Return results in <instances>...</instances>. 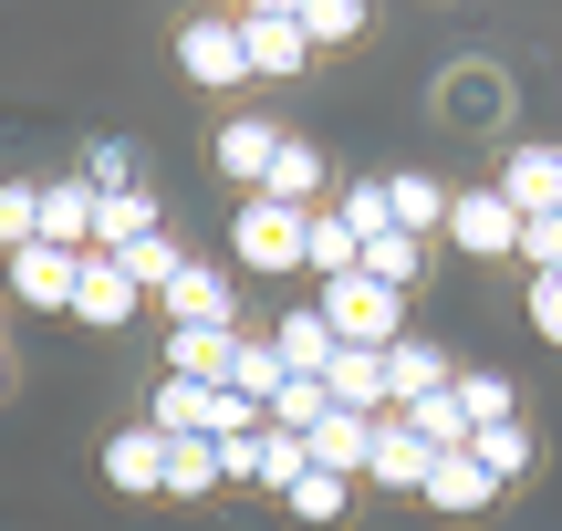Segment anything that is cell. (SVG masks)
<instances>
[{
	"label": "cell",
	"mask_w": 562,
	"mask_h": 531,
	"mask_svg": "<svg viewBox=\"0 0 562 531\" xmlns=\"http://www.w3.org/2000/svg\"><path fill=\"white\" fill-rule=\"evenodd\" d=\"M323 324H334V344H364V354H385L406 334V292H385V282H364V271H344V282H323Z\"/></svg>",
	"instance_id": "1"
},
{
	"label": "cell",
	"mask_w": 562,
	"mask_h": 531,
	"mask_svg": "<svg viewBox=\"0 0 562 531\" xmlns=\"http://www.w3.org/2000/svg\"><path fill=\"white\" fill-rule=\"evenodd\" d=\"M448 250L459 261H521V208L501 188H459L448 199Z\"/></svg>",
	"instance_id": "2"
},
{
	"label": "cell",
	"mask_w": 562,
	"mask_h": 531,
	"mask_svg": "<svg viewBox=\"0 0 562 531\" xmlns=\"http://www.w3.org/2000/svg\"><path fill=\"white\" fill-rule=\"evenodd\" d=\"M302 219H313V208H281V199H250L240 219H229V250H240L250 271H302Z\"/></svg>",
	"instance_id": "3"
},
{
	"label": "cell",
	"mask_w": 562,
	"mask_h": 531,
	"mask_svg": "<svg viewBox=\"0 0 562 531\" xmlns=\"http://www.w3.org/2000/svg\"><path fill=\"white\" fill-rule=\"evenodd\" d=\"M240 53H250V83H292L302 63H313V42H302L292 0H261V11H240Z\"/></svg>",
	"instance_id": "4"
},
{
	"label": "cell",
	"mask_w": 562,
	"mask_h": 531,
	"mask_svg": "<svg viewBox=\"0 0 562 531\" xmlns=\"http://www.w3.org/2000/svg\"><path fill=\"white\" fill-rule=\"evenodd\" d=\"M490 188H501V199L521 208V219H552V208H562V146L521 136V146L501 157V178H490Z\"/></svg>",
	"instance_id": "5"
},
{
	"label": "cell",
	"mask_w": 562,
	"mask_h": 531,
	"mask_svg": "<svg viewBox=\"0 0 562 531\" xmlns=\"http://www.w3.org/2000/svg\"><path fill=\"white\" fill-rule=\"evenodd\" d=\"M178 63H188V83H209V94H240V83H250L240 21H188V32H178Z\"/></svg>",
	"instance_id": "6"
},
{
	"label": "cell",
	"mask_w": 562,
	"mask_h": 531,
	"mask_svg": "<svg viewBox=\"0 0 562 531\" xmlns=\"http://www.w3.org/2000/svg\"><path fill=\"white\" fill-rule=\"evenodd\" d=\"M167 324H178V334H240V303H229V271L188 261L178 282H167Z\"/></svg>",
	"instance_id": "7"
},
{
	"label": "cell",
	"mask_w": 562,
	"mask_h": 531,
	"mask_svg": "<svg viewBox=\"0 0 562 531\" xmlns=\"http://www.w3.org/2000/svg\"><path fill=\"white\" fill-rule=\"evenodd\" d=\"M271 354H281V386H323L344 344H334V324L302 303V313H281V324H271Z\"/></svg>",
	"instance_id": "8"
},
{
	"label": "cell",
	"mask_w": 562,
	"mask_h": 531,
	"mask_svg": "<svg viewBox=\"0 0 562 531\" xmlns=\"http://www.w3.org/2000/svg\"><path fill=\"white\" fill-rule=\"evenodd\" d=\"M74 282H83V261L74 250H11V303L21 313H74Z\"/></svg>",
	"instance_id": "9"
},
{
	"label": "cell",
	"mask_w": 562,
	"mask_h": 531,
	"mask_svg": "<svg viewBox=\"0 0 562 531\" xmlns=\"http://www.w3.org/2000/svg\"><path fill=\"white\" fill-rule=\"evenodd\" d=\"M104 479H115L125 500H167V438L146 428V417L115 428V438H104Z\"/></svg>",
	"instance_id": "10"
},
{
	"label": "cell",
	"mask_w": 562,
	"mask_h": 531,
	"mask_svg": "<svg viewBox=\"0 0 562 531\" xmlns=\"http://www.w3.org/2000/svg\"><path fill=\"white\" fill-rule=\"evenodd\" d=\"M459 386V365H448L438 344H417V334H396V344H385V396H396V407H427V396H448ZM385 407V417H396Z\"/></svg>",
	"instance_id": "11"
},
{
	"label": "cell",
	"mask_w": 562,
	"mask_h": 531,
	"mask_svg": "<svg viewBox=\"0 0 562 531\" xmlns=\"http://www.w3.org/2000/svg\"><path fill=\"white\" fill-rule=\"evenodd\" d=\"M427 470H438V449H427L406 417H375V459H364V479H375V490H406V500H417V490H427Z\"/></svg>",
	"instance_id": "12"
},
{
	"label": "cell",
	"mask_w": 562,
	"mask_h": 531,
	"mask_svg": "<svg viewBox=\"0 0 562 531\" xmlns=\"http://www.w3.org/2000/svg\"><path fill=\"white\" fill-rule=\"evenodd\" d=\"M136 303H146V292L125 282V271L104 261V250H83V282H74V324H94V334H115V324H136Z\"/></svg>",
	"instance_id": "13"
},
{
	"label": "cell",
	"mask_w": 562,
	"mask_h": 531,
	"mask_svg": "<svg viewBox=\"0 0 562 531\" xmlns=\"http://www.w3.org/2000/svg\"><path fill=\"white\" fill-rule=\"evenodd\" d=\"M417 500H438L448 521H480L490 500H501V479H490V470H480V459H469V449H448L438 470H427V490H417Z\"/></svg>",
	"instance_id": "14"
},
{
	"label": "cell",
	"mask_w": 562,
	"mask_h": 531,
	"mask_svg": "<svg viewBox=\"0 0 562 531\" xmlns=\"http://www.w3.org/2000/svg\"><path fill=\"white\" fill-rule=\"evenodd\" d=\"M302 449H313L323 479H364V459H375V417H344V407H334L313 438H302Z\"/></svg>",
	"instance_id": "15"
},
{
	"label": "cell",
	"mask_w": 562,
	"mask_h": 531,
	"mask_svg": "<svg viewBox=\"0 0 562 531\" xmlns=\"http://www.w3.org/2000/svg\"><path fill=\"white\" fill-rule=\"evenodd\" d=\"M323 396H334L344 417H385V407H396V396H385V354L344 344V354H334V375H323Z\"/></svg>",
	"instance_id": "16"
},
{
	"label": "cell",
	"mask_w": 562,
	"mask_h": 531,
	"mask_svg": "<svg viewBox=\"0 0 562 531\" xmlns=\"http://www.w3.org/2000/svg\"><path fill=\"white\" fill-rule=\"evenodd\" d=\"M42 250H94V188L83 178H63V188H42Z\"/></svg>",
	"instance_id": "17"
},
{
	"label": "cell",
	"mask_w": 562,
	"mask_h": 531,
	"mask_svg": "<svg viewBox=\"0 0 562 531\" xmlns=\"http://www.w3.org/2000/svg\"><path fill=\"white\" fill-rule=\"evenodd\" d=\"M448 199H459V188H438L427 167H396V178H385V208H396V229H406V240L448 229Z\"/></svg>",
	"instance_id": "18"
},
{
	"label": "cell",
	"mask_w": 562,
	"mask_h": 531,
	"mask_svg": "<svg viewBox=\"0 0 562 531\" xmlns=\"http://www.w3.org/2000/svg\"><path fill=\"white\" fill-rule=\"evenodd\" d=\"M271 157H281V125H271V115H229V125H220V167H229L240 188H261Z\"/></svg>",
	"instance_id": "19"
},
{
	"label": "cell",
	"mask_w": 562,
	"mask_h": 531,
	"mask_svg": "<svg viewBox=\"0 0 562 531\" xmlns=\"http://www.w3.org/2000/svg\"><path fill=\"white\" fill-rule=\"evenodd\" d=\"M136 240H157V199H146V188L94 199V250H104V261H115V250H136Z\"/></svg>",
	"instance_id": "20"
},
{
	"label": "cell",
	"mask_w": 562,
	"mask_h": 531,
	"mask_svg": "<svg viewBox=\"0 0 562 531\" xmlns=\"http://www.w3.org/2000/svg\"><path fill=\"white\" fill-rule=\"evenodd\" d=\"M250 199H281V208H313V199H323V157H313V146H302V136H281L271 178L250 188Z\"/></svg>",
	"instance_id": "21"
},
{
	"label": "cell",
	"mask_w": 562,
	"mask_h": 531,
	"mask_svg": "<svg viewBox=\"0 0 562 531\" xmlns=\"http://www.w3.org/2000/svg\"><path fill=\"white\" fill-rule=\"evenodd\" d=\"M302 470H313V449H302L292 428H261V438H250V479H261L271 500H292V490H302Z\"/></svg>",
	"instance_id": "22"
},
{
	"label": "cell",
	"mask_w": 562,
	"mask_h": 531,
	"mask_svg": "<svg viewBox=\"0 0 562 531\" xmlns=\"http://www.w3.org/2000/svg\"><path fill=\"white\" fill-rule=\"evenodd\" d=\"M229 354H240V334H167V375H188V386H229Z\"/></svg>",
	"instance_id": "23"
},
{
	"label": "cell",
	"mask_w": 562,
	"mask_h": 531,
	"mask_svg": "<svg viewBox=\"0 0 562 531\" xmlns=\"http://www.w3.org/2000/svg\"><path fill=\"white\" fill-rule=\"evenodd\" d=\"M469 459H480V470L510 490V479H531V459H542V449H531V428H521V417H501V428H480V438H469Z\"/></svg>",
	"instance_id": "24"
},
{
	"label": "cell",
	"mask_w": 562,
	"mask_h": 531,
	"mask_svg": "<svg viewBox=\"0 0 562 531\" xmlns=\"http://www.w3.org/2000/svg\"><path fill=\"white\" fill-rule=\"evenodd\" d=\"M355 261H364V250H355V229H344L334 208H313V219H302V271H323V282H344Z\"/></svg>",
	"instance_id": "25"
},
{
	"label": "cell",
	"mask_w": 562,
	"mask_h": 531,
	"mask_svg": "<svg viewBox=\"0 0 562 531\" xmlns=\"http://www.w3.org/2000/svg\"><path fill=\"white\" fill-rule=\"evenodd\" d=\"M220 490V449L209 438H167V500H209Z\"/></svg>",
	"instance_id": "26"
},
{
	"label": "cell",
	"mask_w": 562,
	"mask_h": 531,
	"mask_svg": "<svg viewBox=\"0 0 562 531\" xmlns=\"http://www.w3.org/2000/svg\"><path fill=\"white\" fill-rule=\"evenodd\" d=\"M364 282H385V292H406V282H417V271H427V240H406V229H385V240H364Z\"/></svg>",
	"instance_id": "27"
},
{
	"label": "cell",
	"mask_w": 562,
	"mask_h": 531,
	"mask_svg": "<svg viewBox=\"0 0 562 531\" xmlns=\"http://www.w3.org/2000/svg\"><path fill=\"white\" fill-rule=\"evenodd\" d=\"M115 271H125V282H136V292H157V303H167V282H178V271H188V250H178V240H167V229H157V240L115 250Z\"/></svg>",
	"instance_id": "28"
},
{
	"label": "cell",
	"mask_w": 562,
	"mask_h": 531,
	"mask_svg": "<svg viewBox=\"0 0 562 531\" xmlns=\"http://www.w3.org/2000/svg\"><path fill=\"white\" fill-rule=\"evenodd\" d=\"M229 396H250V407H271V396H281V354H271V334H240V354H229Z\"/></svg>",
	"instance_id": "29"
},
{
	"label": "cell",
	"mask_w": 562,
	"mask_h": 531,
	"mask_svg": "<svg viewBox=\"0 0 562 531\" xmlns=\"http://www.w3.org/2000/svg\"><path fill=\"white\" fill-rule=\"evenodd\" d=\"M292 21H302V42H364V0H292Z\"/></svg>",
	"instance_id": "30"
},
{
	"label": "cell",
	"mask_w": 562,
	"mask_h": 531,
	"mask_svg": "<svg viewBox=\"0 0 562 531\" xmlns=\"http://www.w3.org/2000/svg\"><path fill=\"white\" fill-rule=\"evenodd\" d=\"M448 396H459L469 438H480V428H501V417H510V375H490V365H469V375H459V386H448Z\"/></svg>",
	"instance_id": "31"
},
{
	"label": "cell",
	"mask_w": 562,
	"mask_h": 531,
	"mask_svg": "<svg viewBox=\"0 0 562 531\" xmlns=\"http://www.w3.org/2000/svg\"><path fill=\"white\" fill-rule=\"evenodd\" d=\"M334 219L355 229V250H364V240H385V229H396V208H385V178H355V188L334 199Z\"/></svg>",
	"instance_id": "32"
},
{
	"label": "cell",
	"mask_w": 562,
	"mask_h": 531,
	"mask_svg": "<svg viewBox=\"0 0 562 531\" xmlns=\"http://www.w3.org/2000/svg\"><path fill=\"white\" fill-rule=\"evenodd\" d=\"M32 240H42V188L0 178V261H11V250H32Z\"/></svg>",
	"instance_id": "33"
},
{
	"label": "cell",
	"mask_w": 562,
	"mask_h": 531,
	"mask_svg": "<svg viewBox=\"0 0 562 531\" xmlns=\"http://www.w3.org/2000/svg\"><path fill=\"white\" fill-rule=\"evenodd\" d=\"M281 511H292V521H313V531H323V521H344V511H355V479H323V470H302V490H292V500H281Z\"/></svg>",
	"instance_id": "34"
},
{
	"label": "cell",
	"mask_w": 562,
	"mask_h": 531,
	"mask_svg": "<svg viewBox=\"0 0 562 531\" xmlns=\"http://www.w3.org/2000/svg\"><path fill=\"white\" fill-rule=\"evenodd\" d=\"M83 188H94V199H125V188H136V146H125V136L83 146Z\"/></svg>",
	"instance_id": "35"
},
{
	"label": "cell",
	"mask_w": 562,
	"mask_h": 531,
	"mask_svg": "<svg viewBox=\"0 0 562 531\" xmlns=\"http://www.w3.org/2000/svg\"><path fill=\"white\" fill-rule=\"evenodd\" d=\"M323 417H334V396H323V386H281L271 396V428H292V438H313Z\"/></svg>",
	"instance_id": "36"
},
{
	"label": "cell",
	"mask_w": 562,
	"mask_h": 531,
	"mask_svg": "<svg viewBox=\"0 0 562 531\" xmlns=\"http://www.w3.org/2000/svg\"><path fill=\"white\" fill-rule=\"evenodd\" d=\"M531 334L562 344V271H531Z\"/></svg>",
	"instance_id": "37"
},
{
	"label": "cell",
	"mask_w": 562,
	"mask_h": 531,
	"mask_svg": "<svg viewBox=\"0 0 562 531\" xmlns=\"http://www.w3.org/2000/svg\"><path fill=\"white\" fill-rule=\"evenodd\" d=\"M521 261L531 271H562V208H552V219H521Z\"/></svg>",
	"instance_id": "38"
},
{
	"label": "cell",
	"mask_w": 562,
	"mask_h": 531,
	"mask_svg": "<svg viewBox=\"0 0 562 531\" xmlns=\"http://www.w3.org/2000/svg\"><path fill=\"white\" fill-rule=\"evenodd\" d=\"M0 375H11V365H0Z\"/></svg>",
	"instance_id": "39"
}]
</instances>
